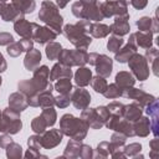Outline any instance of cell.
<instances>
[{
  "instance_id": "cell-38",
  "label": "cell",
  "mask_w": 159,
  "mask_h": 159,
  "mask_svg": "<svg viewBox=\"0 0 159 159\" xmlns=\"http://www.w3.org/2000/svg\"><path fill=\"white\" fill-rule=\"evenodd\" d=\"M89 84H91V87L94 89V92H97V93H103V92L106 91L107 86H108V83H107L106 78H104V77H102V76H99V75H97V76L92 77V80H91Z\"/></svg>"
},
{
  "instance_id": "cell-32",
  "label": "cell",
  "mask_w": 159,
  "mask_h": 159,
  "mask_svg": "<svg viewBox=\"0 0 159 159\" xmlns=\"http://www.w3.org/2000/svg\"><path fill=\"white\" fill-rule=\"evenodd\" d=\"M75 77V83L78 86V87H86L89 84L91 80H92V71L88 68V67H84V66H81L76 73L73 75Z\"/></svg>"
},
{
  "instance_id": "cell-14",
  "label": "cell",
  "mask_w": 159,
  "mask_h": 159,
  "mask_svg": "<svg viewBox=\"0 0 159 159\" xmlns=\"http://www.w3.org/2000/svg\"><path fill=\"white\" fill-rule=\"evenodd\" d=\"M41 135V145L43 149H52L55 147H57L63 138V133L56 128L50 129V130H45Z\"/></svg>"
},
{
  "instance_id": "cell-46",
  "label": "cell",
  "mask_w": 159,
  "mask_h": 159,
  "mask_svg": "<svg viewBox=\"0 0 159 159\" xmlns=\"http://www.w3.org/2000/svg\"><path fill=\"white\" fill-rule=\"evenodd\" d=\"M135 25L139 31H152V17L143 16L139 20H137Z\"/></svg>"
},
{
  "instance_id": "cell-4",
  "label": "cell",
  "mask_w": 159,
  "mask_h": 159,
  "mask_svg": "<svg viewBox=\"0 0 159 159\" xmlns=\"http://www.w3.org/2000/svg\"><path fill=\"white\" fill-rule=\"evenodd\" d=\"M72 14L80 20H89V21H101L103 20V15L99 10V2L97 0H80L72 4L71 6Z\"/></svg>"
},
{
  "instance_id": "cell-61",
  "label": "cell",
  "mask_w": 159,
  "mask_h": 159,
  "mask_svg": "<svg viewBox=\"0 0 159 159\" xmlns=\"http://www.w3.org/2000/svg\"><path fill=\"white\" fill-rule=\"evenodd\" d=\"M0 132L4 133V125H2V117H1V111H0Z\"/></svg>"
},
{
  "instance_id": "cell-36",
  "label": "cell",
  "mask_w": 159,
  "mask_h": 159,
  "mask_svg": "<svg viewBox=\"0 0 159 159\" xmlns=\"http://www.w3.org/2000/svg\"><path fill=\"white\" fill-rule=\"evenodd\" d=\"M61 51H62V46L60 42H56V41L48 42L45 48V52H46V56L48 60H57Z\"/></svg>"
},
{
  "instance_id": "cell-17",
  "label": "cell",
  "mask_w": 159,
  "mask_h": 159,
  "mask_svg": "<svg viewBox=\"0 0 159 159\" xmlns=\"http://www.w3.org/2000/svg\"><path fill=\"white\" fill-rule=\"evenodd\" d=\"M129 14H124V15H118L114 16V21L113 24L109 26V30L113 35L116 36H124L127 34H129L130 26H129Z\"/></svg>"
},
{
  "instance_id": "cell-16",
  "label": "cell",
  "mask_w": 159,
  "mask_h": 159,
  "mask_svg": "<svg viewBox=\"0 0 159 159\" xmlns=\"http://www.w3.org/2000/svg\"><path fill=\"white\" fill-rule=\"evenodd\" d=\"M93 66L96 68L97 75L107 78L112 73V70H113V60L111 57H108L107 55H104V53H98L97 55V58H96V62H94Z\"/></svg>"
},
{
  "instance_id": "cell-54",
  "label": "cell",
  "mask_w": 159,
  "mask_h": 159,
  "mask_svg": "<svg viewBox=\"0 0 159 159\" xmlns=\"http://www.w3.org/2000/svg\"><path fill=\"white\" fill-rule=\"evenodd\" d=\"M20 41V43H21V47H22V51L24 52H27V51H30L32 47H34V40L32 39H21V40H19Z\"/></svg>"
},
{
  "instance_id": "cell-1",
  "label": "cell",
  "mask_w": 159,
  "mask_h": 159,
  "mask_svg": "<svg viewBox=\"0 0 159 159\" xmlns=\"http://www.w3.org/2000/svg\"><path fill=\"white\" fill-rule=\"evenodd\" d=\"M89 127L81 119L71 113H66L60 119V130L63 135L70 137L75 140H83L87 135Z\"/></svg>"
},
{
  "instance_id": "cell-20",
  "label": "cell",
  "mask_w": 159,
  "mask_h": 159,
  "mask_svg": "<svg viewBox=\"0 0 159 159\" xmlns=\"http://www.w3.org/2000/svg\"><path fill=\"white\" fill-rule=\"evenodd\" d=\"M56 37H57V34L52 29H50L48 26H40L39 25V27L35 30L32 40H34V42H37L40 45H45V43H48V42L56 40Z\"/></svg>"
},
{
  "instance_id": "cell-59",
  "label": "cell",
  "mask_w": 159,
  "mask_h": 159,
  "mask_svg": "<svg viewBox=\"0 0 159 159\" xmlns=\"http://www.w3.org/2000/svg\"><path fill=\"white\" fill-rule=\"evenodd\" d=\"M6 68H7V63H6V61H5L4 56H2V53L0 52V73L4 72V71H6Z\"/></svg>"
},
{
  "instance_id": "cell-30",
  "label": "cell",
  "mask_w": 159,
  "mask_h": 159,
  "mask_svg": "<svg viewBox=\"0 0 159 159\" xmlns=\"http://www.w3.org/2000/svg\"><path fill=\"white\" fill-rule=\"evenodd\" d=\"M114 83H116L120 89H125V88L133 87V86L135 84V78H134V76H133L130 72H128V71H119V72L116 75Z\"/></svg>"
},
{
  "instance_id": "cell-64",
  "label": "cell",
  "mask_w": 159,
  "mask_h": 159,
  "mask_svg": "<svg viewBox=\"0 0 159 159\" xmlns=\"http://www.w3.org/2000/svg\"><path fill=\"white\" fill-rule=\"evenodd\" d=\"M1 1H7V0H1Z\"/></svg>"
},
{
  "instance_id": "cell-52",
  "label": "cell",
  "mask_w": 159,
  "mask_h": 159,
  "mask_svg": "<svg viewBox=\"0 0 159 159\" xmlns=\"http://www.w3.org/2000/svg\"><path fill=\"white\" fill-rule=\"evenodd\" d=\"M96 111H97V113H98V116H99V118L102 119L103 123H106L107 119L111 117V113H109L107 106H99V107H96Z\"/></svg>"
},
{
  "instance_id": "cell-62",
  "label": "cell",
  "mask_w": 159,
  "mask_h": 159,
  "mask_svg": "<svg viewBox=\"0 0 159 159\" xmlns=\"http://www.w3.org/2000/svg\"><path fill=\"white\" fill-rule=\"evenodd\" d=\"M1 83H2V78H1V76H0V87H1Z\"/></svg>"
},
{
  "instance_id": "cell-18",
  "label": "cell",
  "mask_w": 159,
  "mask_h": 159,
  "mask_svg": "<svg viewBox=\"0 0 159 159\" xmlns=\"http://www.w3.org/2000/svg\"><path fill=\"white\" fill-rule=\"evenodd\" d=\"M130 42H133L137 47L140 48H149L153 46V32L152 31H137L130 34L129 40Z\"/></svg>"
},
{
  "instance_id": "cell-57",
  "label": "cell",
  "mask_w": 159,
  "mask_h": 159,
  "mask_svg": "<svg viewBox=\"0 0 159 159\" xmlns=\"http://www.w3.org/2000/svg\"><path fill=\"white\" fill-rule=\"evenodd\" d=\"M130 4H132V6H133L134 9L142 10V9H144V7L147 6L148 0H130Z\"/></svg>"
},
{
  "instance_id": "cell-53",
  "label": "cell",
  "mask_w": 159,
  "mask_h": 159,
  "mask_svg": "<svg viewBox=\"0 0 159 159\" xmlns=\"http://www.w3.org/2000/svg\"><path fill=\"white\" fill-rule=\"evenodd\" d=\"M14 42V37L10 32H0V46H7Z\"/></svg>"
},
{
  "instance_id": "cell-3",
  "label": "cell",
  "mask_w": 159,
  "mask_h": 159,
  "mask_svg": "<svg viewBox=\"0 0 159 159\" xmlns=\"http://www.w3.org/2000/svg\"><path fill=\"white\" fill-rule=\"evenodd\" d=\"M62 34L76 48L87 50L92 42V37L89 36V34L83 27V25L81 24L80 20L76 24L65 25L62 29Z\"/></svg>"
},
{
  "instance_id": "cell-26",
  "label": "cell",
  "mask_w": 159,
  "mask_h": 159,
  "mask_svg": "<svg viewBox=\"0 0 159 159\" xmlns=\"http://www.w3.org/2000/svg\"><path fill=\"white\" fill-rule=\"evenodd\" d=\"M72 76H73V73H72L71 67L65 66V65L58 62V63H55L52 66V68L50 70L48 80L50 81H56V80H60V78H71Z\"/></svg>"
},
{
  "instance_id": "cell-9",
  "label": "cell",
  "mask_w": 159,
  "mask_h": 159,
  "mask_svg": "<svg viewBox=\"0 0 159 159\" xmlns=\"http://www.w3.org/2000/svg\"><path fill=\"white\" fill-rule=\"evenodd\" d=\"M104 125L108 129H112L114 132H119L122 134H124L127 138L128 137H134V130H133V123L124 119L123 117H117V116H112L107 119V122L104 123Z\"/></svg>"
},
{
  "instance_id": "cell-29",
  "label": "cell",
  "mask_w": 159,
  "mask_h": 159,
  "mask_svg": "<svg viewBox=\"0 0 159 159\" xmlns=\"http://www.w3.org/2000/svg\"><path fill=\"white\" fill-rule=\"evenodd\" d=\"M41 62V52L37 48H31L26 52V56L24 58V66L27 71H34L40 66Z\"/></svg>"
},
{
  "instance_id": "cell-37",
  "label": "cell",
  "mask_w": 159,
  "mask_h": 159,
  "mask_svg": "<svg viewBox=\"0 0 159 159\" xmlns=\"http://www.w3.org/2000/svg\"><path fill=\"white\" fill-rule=\"evenodd\" d=\"M123 152H124L125 157H130V158H135V159L143 158V155L139 154L142 152V144L140 143H130L128 145H124Z\"/></svg>"
},
{
  "instance_id": "cell-25",
  "label": "cell",
  "mask_w": 159,
  "mask_h": 159,
  "mask_svg": "<svg viewBox=\"0 0 159 159\" xmlns=\"http://www.w3.org/2000/svg\"><path fill=\"white\" fill-rule=\"evenodd\" d=\"M137 48H138V47H137L133 42L128 41L124 46H122V47L114 53V60L118 61V62H120V63H127L128 60L137 52Z\"/></svg>"
},
{
  "instance_id": "cell-47",
  "label": "cell",
  "mask_w": 159,
  "mask_h": 159,
  "mask_svg": "<svg viewBox=\"0 0 159 159\" xmlns=\"http://www.w3.org/2000/svg\"><path fill=\"white\" fill-rule=\"evenodd\" d=\"M6 52H7L9 56H11V57H17V56H20V55L24 52L20 41H17V42L14 41V42H11L10 45H7V47H6Z\"/></svg>"
},
{
  "instance_id": "cell-35",
  "label": "cell",
  "mask_w": 159,
  "mask_h": 159,
  "mask_svg": "<svg viewBox=\"0 0 159 159\" xmlns=\"http://www.w3.org/2000/svg\"><path fill=\"white\" fill-rule=\"evenodd\" d=\"M72 83L71 78H60L56 80V83L53 84V89L58 92V94H70L72 91Z\"/></svg>"
},
{
  "instance_id": "cell-28",
  "label": "cell",
  "mask_w": 159,
  "mask_h": 159,
  "mask_svg": "<svg viewBox=\"0 0 159 159\" xmlns=\"http://www.w3.org/2000/svg\"><path fill=\"white\" fill-rule=\"evenodd\" d=\"M24 15L19 14L16 11V9L12 6V4H7L6 1H1L0 0V17L6 21V22H10V21H15L17 20L19 17H21Z\"/></svg>"
},
{
  "instance_id": "cell-6",
  "label": "cell",
  "mask_w": 159,
  "mask_h": 159,
  "mask_svg": "<svg viewBox=\"0 0 159 159\" xmlns=\"http://www.w3.org/2000/svg\"><path fill=\"white\" fill-rule=\"evenodd\" d=\"M128 66L130 70V73L134 76V78L139 80V81H145L149 77V63L145 60L144 55H140L138 52H135L129 60H128Z\"/></svg>"
},
{
  "instance_id": "cell-24",
  "label": "cell",
  "mask_w": 159,
  "mask_h": 159,
  "mask_svg": "<svg viewBox=\"0 0 159 159\" xmlns=\"http://www.w3.org/2000/svg\"><path fill=\"white\" fill-rule=\"evenodd\" d=\"M133 130H134V135L140 137V138H145L147 135H149V133H150L149 117L140 116L137 120H134L133 122Z\"/></svg>"
},
{
  "instance_id": "cell-49",
  "label": "cell",
  "mask_w": 159,
  "mask_h": 159,
  "mask_svg": "<svg viewBox=\"0 0 159 159\" xmlns=\"http://www.w3.org/2000/svg\"><path fill=\"white\" fill-rule=\"evenodd\" d=\"M27 145H29V148H34L36 150H41L42 149V145H41V135L40 134L30 135L27 138Z\"/></svg>"
},
{
  "instance_id": "cell-10",
  "label": "cell",
  "mask_w": 159,
  "mask_h": 159,
  "mask_svg": "<svg viewBox=\"0 0 159 159\" xmlns=\"http://www.w3.org/2000/svg\"><path fill=\"white\" fill-rule=\"evenodd\" d=\"M32 72H34V76H32V78H31V82H32L35 89H36L39 93L42 92V91H45V89H47L48 87L53 86V84L51 83V81L48 80L50 68H48L47 66H45V65L39 66V67H37L36 70H34Z\"/></svg>"
},
{
  "instance_id": "cell-58",
  "label": "cell",
  "mask_w": 159,
  "mask_h": 159,
  "mask_svg": "<svg viewBox=\"0 0 159 159\" xmlns=\"http://www.w3.org/2000/svg\"><path fill=\"white\" fill-rule=\"evenodd\" d=\"M150 63H152V70H153L154 76H159V57L154 58Z\"/></svg>"
},
{
  "instance_id": "cell-21",
  "label": "cell",
  "mask_w": 159,
  "mask_h": 159,
  "mask_svg": "<svg viewBox=\"0 0 159 159\" xmlns=\"http://www.w3.org/2000/svg\"><path fill=\"white\" fill-rule=\"evenodd\" d=\"M83 145H84V143H82V140H75V139L68 140V143L66 144V148L63 150L62 158H67V159L82 158Z\"/></svg>"
},
{
  "instance_id": "cell-11",
  "label": "cell",
  "mask_w": 159,
  "mask_h": 159,
  "mask_svg": "<svg viewBox=\"0 0 159 159\" xmlns=\"http://www.w3.org/2000/svg\"><path fill=\"white\" fill-rule=\"evenodd\" d=\"M70 98H71V103L73 104V107L76 109H84L89 106L91 103V94L87 89H84L83 87H75L72 88L71 93H70Z\"/></svg>"
},
{
  "instance_id": "cell-31",
  "label": "cell",
  "mask_w": 159,
  "mask_h": 159,
  "mask_svg": "<svg viewBox=\"0 0 159 159\" xmlns=\"http://www.w3.org/2000/svg\"><path fill=\"white\" fill-rule=\"evenodd\" d=\"M143 107L137 103V102H133V103H129L124 107V112H123V118L129 120V122H134L137 120L142 114H143Z\"/></svg>"
},
{
  "instance_id": "cell-44",
  "label": "cell",
  "mask_w": 159,
  "mask_h": 159,
  "mask_svg": "<svg viewBox=\"0 0 159 159\" xmlns=\"http://www.w3.org/2000/svg\"><path fill=\"white\" fill-rule=\"evenodd\" d=\"M46 128H47V125H46V123H45V120H43V118H42L41 116L35 117V118L31 120V129H32L36 134H42V133L46 130Z\"/></svg>"
},
{
  "instance_id": "cell-12",
  "label": "cell",
  "mask_w": 159,
  "mask_h": 159,
  "mask_svg": "<svg viewBox=\"0 0 159 159\" xmlns=\"http://www.w3.org/2000/svg\"><path fill=\"white\" fill-rule=\"evenodd\" d=\"M122 96L125 97V98H129V99H134V102L139 103L143 108H144L148 103H150L153 99H155V97H154L153 94L147 93V92L143 91L142 88H134V86L123 89Z\"/></svg>"
},
{
  "instance_id": "cell-13",
  "label": "cell",
  "mask_w": 159,
  "mask_h": 159,
  "mask_svg": "<svg viewBox=\"0 0 159 159\" xmlns=\"http://www.w3.org/2000/svg\"><path fill=\"white\" fill-rule=\"evenodd\" d=\"M37 27H39V25L36 22H30L24 16L19 17L17 20L14 21V30H15V32L19 36L24 37V39H32L34 34H35V30Z\"/></svg>"
},
{
  "instance_id": "cell-55",
  "label": "cell",
  "mask_w": 159,
  "mask_h": 159,
  "mask_svg": "<svg viewBox=\"0 0 159 159\" xmlns=\"http://www.w3.org/2000/svg\"><path fill=\"white\" fill-rule=\"evenodd\" d=\"M24 157L25 158H47L46 155H42L41 153H40V150H36V149H34V148H29L27 149V152L24 154Z\"/></svg>"
},
{
  "instance_id": "cell-45",
  "label": "cell",
  "mask_w": 159,
  "mask_h": 159,
  "mask_svg": "<svg viewBox=\"0 0 159 159\" xmlns=\"http://www.w3.org/2000/svg\"><path fill=\"white\" fill-rule=\"evenodd\" d=\"M124 107H125V104H123L122 102H118V101H113L107 106L109 113L112 116H117V117H123Z\"/></svg>"
},
{
  "instance_id": "cell-19",
  "label": "cell",
  "mask_w": 159,
  "mask_h": 159,
  "mask_svg": "<svg viewBox=\"0 0 159 159\" xmlns=\"http://www.w3.org/2000/svg\"><path fill=\"white\" fill-rule=\"evenodd\" d=\"M81 119L92 129H101L104 123L102 122V119L99 118L96 108H84L81 112Z\"/></svg>"
},
{
  "instance_id": "cell-42",
  "label": "cell",
  "mask_w": 159,
  "mask_h": 159,
  "mask_svg": "<svg viewBox=\"0 0 159 159\" xmlns=\"http://www.w3.org/2000/svg\"><path fill=\"white\" fill-rule=\"evenodd\" d=\"M122 93H123V89H120L116 83H111L107 86L106 91L102 94L108 99H114V98H119Z\"/></svg>"
},
{
  "instance_id": "cell-39",
  "label": "cell",
  "mask_w": 159,
  "mask_h": 159,
  "mask_svg": "<svg viewBox=\"0 0 159 159\" xmlns=\"http://www.w3.org/2000/svg\"><path fill=\"white\" fill-rule=\"evenodd\" d=\"M41 117L43 118V120H45V123H46L47 127H52L56 123L57 113L53 109V107H46V108H42Z\"/></svg>"
},
{
  "instance_id": "cell-5",
  "label": "cell",
  "mask_w": 159,
  "mask_h": 159,
  "mask_svg": "<svg viewBox=\"0 0 159 159\" xmlns=\"http://www.w3.org/2000/svg\"><path fill=\"white\" fill-rule=\"evenodd\" d=\"M87 51L86 50H81V48H75V50H70V48H62L60 56H58V61L60 63L68 66V67H73V66H84L87 63Z\"/></svg>"
},
{
  "instance_id": "cell-27",
  "label": "cell",
  "mask_w": 159,
  "mask_h": 159,
  "mask_svg": "<svg viewBox=\"0 0 159 159\" xmlns=\"http://www.w3.org/2000/svg\"><path fill=\"white\" fill-rule=\"evenodd\" d=\"M111 32L109 26L106 24H102L99 21H89L88 24V34L91 37L94 39H103L108 36Z\"/></svg>"
},
{
  "instance_id": "cell-15",
  "label": "cell",
  "mask_w": 159,
  "mask_h": 159,
  "mask_svg": "<svg viewBox=\"0 0 159 159\" xmlns=\"http://www.w3.org/2000/svg\"><path fill=\"white\" fill-rule=\"evenodd\" d=\"M127 137L119 132H116L111 137L109 142V150H111V157L112 158H125L123 148L125 145Z\"/></svg>"
},
{
  "instance_id": "cell-48",
  "label": "cell",
  "mask_w": 159,
  "mask_h": 159,
  "mask_svg": "<svg viewBox=\"0 0 159 159\" xmlns=\"http://www.w3.org/2000/svg\"><path fill=\"white\" fill-rule=\"evenodd\" d=\"M70 103H71L70 94H58L57 97H55V106H57L58 108H67Z\"/></svg>"
},
{
  "instance_id": "cell-23",
  "label": "cell",
  "mask_w": 159,
  "mask_h": 159,
  "mask_svg": "<svg viewBox=\"0 0 159 159\" xmlns=\"http://www.w3.org/2000/svg\"><path fill=\"white\" fill-rule=\"evenodd\" d=\"M9 107L17 111V112H22L25 111L27 107H29V103H27V97L21 93L20 91L17 92H14L9 96Z\"/></svg>"
},
{
  "instance_id": "cell-43",
  "label": "cell",
  "mask_w": 159,
  "mask_h": 159,
  "mask_svg": "<svg viewBox=\"0 0 159 159\" xmlns=\"http://www.w3.org/2000/svg\"><path fill=\"white\" fill-rule=\"evenodd\" d=\"M109 155H111L109 142H101L97 145L96 152L93 153V158H108Z\"/></svg>"
},
{
  "instance_id": "cell-8",
  "label": "cell",
  "mask_w": 159,
  "mask_h": 159,
  "mask_svg": "<svg viewBox=\"0 0 159 159\" xmlns=\"http://www.w3.org/2000/svg\"><path fill=\"white\" fill-rule=\"evenodd\" d=\"M99 10L103 17L124 15V14H128V1L127 0L103 1V2H99Z\"/></svg>"
},
{
  "instance_id": "cell-41",
  "label": "cell",
  "mask_w": 159,
  "mask_h": 159,
  "mask_svg": "<svg viewBox=\"0 0 159 159\" xmlns=\"http://www.w3.org/2000/svg\"><path fill=\"white\" fill-rule=\"evenodd\" d=\"M124 45V40L120 37V36H116V35H112L109 36L108 41H107V48L111 51V52H117L122 46Z\"/></svg>"
},
{
  "instance_id": "cell-40",
  "label": "cell",
  "mask_w": 159,
  "mask_h": 159,
  "mask_svg": "<svg viewBox=\"0 0 159 159\" xmlns=\"http://www.w3.org/2000/svg\"><path fill=\"white\" fill-rule=\"evenodd\" d=\"M5 150H6V157L9 159H19V158L22 157V148H21V145L15 143L14 140L5 148Z\"/></svg>"
},
{
  "instance_id": "cell-56",
  "label": "cell",
  "mask_w": 159,
  "mask_h": 159,
  "mask_svg": "<svg viewBox=\"0 0 159 159\" xmlns=\"http://www.w3.org/2000/svg\"><path fill=\"white\" fill-rule=\"evenodd\" d=\"M11 142H12V138L10 137V134L4 133L2 135H0V148L1 149H5Z\"/></svg>"
},
{
  "instance_id": "cell-22",
  "label": "cell",
  "mask_w": 159,
  "mask_h": 159,
  "mask_svg": "<svg viewBox=\"0 0 159 159\" xmlns=\"http://www.w3.org/2000/svg\"><path fill=\"white\" fill-rule=\"evenodd\" d=\"M145 112L149 116L150 120V132L154 134V137L158 135V99H153L150 103H148L145 107Z\"/></svg>"
},
{
  "instance_id": "cell-60",
  "label": "cell",
  "mask_w": 159,
  "mask_h": 159,
  "mask_svg": "<svg viewBox=\"0 0 159 159\" xmlns=\"http://www.w3.org/2000/svg\"><path fill=\"white\" fill-rule=\"evenodd\" d=\"M68 1H70V0H56V5H57L60 9H63V7H66V5L68 4Z\"/></svg>"
},
{
  "instance_id": "cell-51",
  "label": "cell",
  "mask_w": 159,
  "mask_h": 159,
  "mask_svg": "<svg viewBox=\"0 0 159 159\" xmlns=\"http://www.w3.org/2000/svg\"><path fill=\"white\" fill-rule=\"evenodd\" d=\"M144 57H145V60L148 61V63H150L154 58H157V57H159V51L155 48V47H149V48H147L145 50V53H144Z\"/></svg>"
},
{
  "instance_id": "cell-34",
  "label": "cell",
  "mask_w": 159,
  "mask_h": 159,
  "mask_svg": "<svg viewBox=\"0 0 159 159\" xmlns=\"http://www.w3.org/2000/svg\"><path fill=\"white\" fill-rule=\"evenodd\" d=\"M52 91H53V86L48 87L47 89H45L37 94L39 107L46 108V107H53L55 106V96L52 94Z\"/></svg>"
},
{
  "instance_id": "cell-33",
  "label": "cell",
  "mask_w": 159,
  "mask_h": 159,
  "mask_svg": "<svg viewBox=\"0 0 159 159\" xmlns=\"http://www.w3.org/2000/svg\"><path fill=\"white\" fill-rule=\"evenodd\" d=\"M11 4L16 9V11L21 15L31 14L36 9L35 0H11Z\"/></svg>"
},
{
  "instance_id": "cell-7",
  "label": "cell",
  "mask_w": 159,
  "mask_h": 159,
  "mask_svg": "<svg viewBox=\"0 0 159 159\" xmlns=\"http://www.w3.org/2000/svg\"><path fill=\"white\" fill-rule=\"evenodd\" d=\"M2 117V125H4V133L7 134H16L22 128V122L20 117V112L7 107L1 112Z\"/></svg>"
},
{
  "instance_id": "cell-50",
  "label": "cell",
  "mask_w": 159,
  "mask_h": 159,
  "mask_svg": "<svg viewBox=\"0 0 159 159\" xmlns=\"http://www.w3.org/2000/svg\"><path fill=\"white\" fill-rule=\"evenodd\" d=\"M149 147H150L149 157H150L152 159L158 158V157H159V139H158L157 137L149 142Z\"/></svg>"
},
{
  "instance_id": "cell-63",
  "label": "cell",
  "mask_w": 159,
  "mask_h": 159,
  "mask_svg": "<svg viewBox=\"0 0 159 159\" xmlns=\"http://www.w3.org/2000/svg\"><path fill=\"white\" fill-rule=\"evenodd\" d=\"M106 1H113V0H106Z\"/></svg>"
},
{
  "instance_id": "cell-2",
  "label": "cell",
  "mask_w": 159,
  "mask_h": 159,
  "mask_svg": "<svg viewBox=\"0 0 159 159\" xmlns=\"http://www.w3.org/2000/svg\"><path fill=\"white\" fill-rule=\"evenodd\" d=\"M39 19L50 29H52L57 35L62 32L63 17L60 15L58 6L50 0H45L41 4V9L39 11Z\"/></svg>"
}]
</instances>
